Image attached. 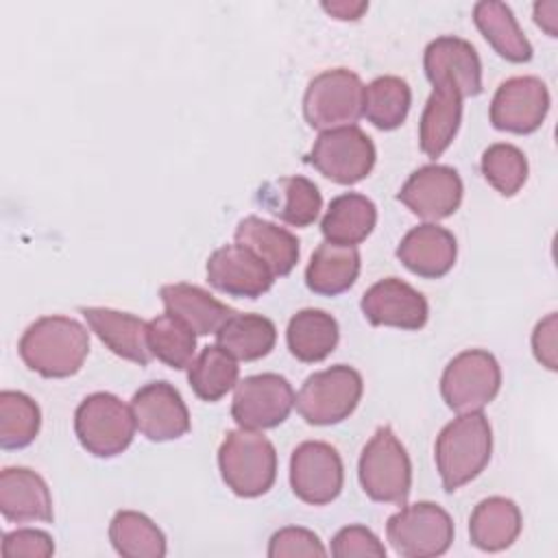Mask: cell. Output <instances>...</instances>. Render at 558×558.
I'll return each mask as SVG.
<instances>
[{
  "instance_id": "1",
  "label": "cell",
  "mask_w": 558,
  "mask_h": 558,
  "mask_svg": "<svg viewBox=\"0 0 558 558\" xmlns=\"http://www.w3.org/2000/svg\"><path fill=\"white\" fill-rule=\"evenodd\" d=\"M17 353L41 377L63 379L81 371L89 353V331L70 316H41L24 329Z\"/></svg>"
},
{
  "instance_id": "41",
  "label": "cell",
  "mask_w": 558,
  "mask_h": 558,
  "mask_svg": "<svg viewBox=\"0 0 558 558\" xmlns=\"http://www.w3.org/2000/svg\"><path fill=\"white\" fill-rule=\"evenodd\" d=\"M534 357L549 371H556V314H547L532 333Z\"/></svg>"
},
{
  "instance_id": "18",
  "label": "cell",
  "mask_w": 558,
  "mask_h": 558,
  "mask_svg": "<svg viewBox=\"0 0 558 558\" xmlns=\"http://www.w3.org/2000/svg\"><path fill=\"white\" fill-rule=\"evenodd\" d=\"M207 281L231 296L257 299L272 288V270L246 246L225 244L207 259Z\"/></svg>"
},
{
  "instance_id": "39",
  "label": "cell",
  "mask_w": 558,
  "mask_h": 558,
  "mask_svg": "<svg viewBox=\"0 0 558 558\" xmlns=\"http://www.w3.org/2000/svg\"><path fill=\"white\" fill-rule=\"evenodd\" d=\"M331 556L336 558H355V556H373L384 558L386 547L364 525H347L338 530V534L331 538Z\"/></svg>"
},
{
  "instance_id": "36",
  "label": "cell",
  "mask_w": 558,
  "mask_h": 558,
  "mask_svg": "<svg viewBox=\"0 0 558 558\" xmlns=\"http://www.w3.org/2000/svg\"><path fill=\"white\" fill-rule=\"evenodd\" d=\"M41 427V412L33 397L20 390L0 392V447L24 449Z\"/></svg>"
},
{
  "instance_id": "34",
  "label": "cell",
  "mask_w": 558,
  "mask_h": 558,
  "mask_svg": "<svg viewBox=\"0 0 558 558\" xmlns=\"http://www.w3.org/2000/svg\"><path fill=\"white\" fill-rule=\"evenodd\" d=\"M410 105L412 92L401 76H377L364 87L362 116L379 131H392L405 122Z\"/></svg>"
},
{
  "instance_id": "38",
  "label": "cell",
  "mask_w": 558,
  "mask_h": 558,
  "mask_svg": "<svg viewBox=\"0 0 558 558\" xmlns=\"http://www.w3.org/2000/svg\"><path fill=\"white\" fill-rule=\"evenodd\" d=\"M268 556L270 558H294V556H327L320 538L307 530L288 525L277 530L268 541Z\"/></svg>"
},
{
  "instance_id": "24",
  "label": "cell",
  "mask_w": 558,
  "mask_h": 558,
  "mask_svg": "<svg viewBox=\"0 0 558 558\" xmlns=\"http://www.w3.org/2000/svg\"><path fill=\"white\" fill-rule=\"evenodd\" d=\"M159 296L166 312L183 320L196 336L216 333L220 325L235 314L233 307L218 301L207 290L185 281L166 283Z\"/></svg>"
},
{
  "instance_id": "14",
  "label": "cell",
  "mask_w": 558,
  "mask_h": 558,
  "mask_svg": "<svg viewBox=\"0 0 558 558\" xmlns=\"http://www.w3.org/2000/svg\"><path fill=\"white\" fill-rule=\"evenodd\" d=\"M549 102V89L538 76H512L490 100V122L497 131L527 135L541 129Z\"/></svg>"
},
{
  "instance_id": "3",
  "label": "cell",
  "mask_w": 558,
  "mask_h": 558,
  "mask_svg": "<svg viewBox=\"0 0 558 558\" xmlns=\"http://www.w3.org/2000/svg\"><path fill=\"white\" fill-rule=\"evenodd\" d=\"M218 469L231 493L253 499L272 488L277 451L259 429H231L218 449Z\"/></svg>"
},
{
  "instance_id": "2",
  "label": "cell",
  "mask_w": 558,
  "mask_h": 558,
  "mask_svg": "<svg viewBox=\"0 0 558 558\" xmlns=\"http://www.w3.org/2000/svg\"><path fill=\"white\" fill-rule=\"evenodd\" d=\"M493 453V429L488 418L477 412H462L449 421L434 445V460L447 493L475 480Z\"/></svg>"
},
{
  "instance_id": "22",
  "label": "cell",
  "mask_w": 558,
  "mask_h": 558,
  "mask_svg": "<svg viewBox=\"0 0 558 558\" xmlns=\"http://www.w3.org/2000/svg\"><path fill=\"white\" fill-rule=\"evenodd\" d=\"M257 203L292 227H310L320 209L323 196L305 177H281L257 190Z\"/></svg>"
},
{
  "instance_id": "20",
  "label": "cell",
  "mask_w": 558,
  "mask_h": 558,
  "mask_svg": "<svg viewBox=\"0 0 558 558\" xmlns=\"http://www.w3.org/2000/svg\"><path fill=\"white\" fill-rule=\"evenodd\" d=\"M0 512L11 523L52 521V495L46 480L26 466H7L0 473Z\"/></svg>"
},
{
  "instance_id": "6",
  "label": "cell",
  "mask_w": 558,
  "mask_h": 558,
  "mask_svg": "<svg viewBox=\"0 0 558 558\" xmlns=\"http://www.w3.org/2000/svg\"><path fill=\"white\" fill-rule=\"evenodd\" d=\"M362 390V375L349 364H336L310 375L296 392L294 405L310 425H336L353 414Z\"/></svg>"
},
{
  "instance_id": "5",
  "label": "cell",
  "mask_w": 558,
  "mask_h": 558,
  "mask_svg": "<svg viewBox=\"0 0 558 558\" xmlns=\"http://www.w3.org/2000/svg\"><path fill=\"white\" fill-rule=\"evenodd\" d=\"M131 405L111 392L87 395L74 412V432L81 447L96 458L122 453L135 434Z\"/></svg>"
},
{
  "instance_id": "26",
  "label": "cell",
  "mask_w": 558,
  "mask_h": 558,
  "mask_svg": "<svg viewBox=\"0 0 558 558\" xmlns=\"http://www.w3.org/2000/svg\"><path fill=\"white\" fill-rule=\"evenodd\" d=\"M360 275V251L355 246H340L323 242L312 253L305 268V286L320 296H338L347 292Z\"/></svg>"
},
{
  "instance_id": "35",
  "label": "cell",
  "mask_w": 558,
  "mask_h": 558,
  "mask_svg": "<svg viewBox=\"0 0 558 558\" xmlns=\"http://www.w3.org/2000/svg\"><path fill=\"white\" fill-rule=\"evenodd\" d=\"M148 349L153 357L174 371H181L194 360L196 333L183 320L166 312L148 320Z\"/></svg>"
},
{
  "instance_id": "37",
  "label": "cell",
  "mask_w": 558,
  "mask_h": 558,
  "mask_svg": "<svg viewBox=\"0 0 558 558\" xmlns=\"http://www.w3.org/2000/svg\"><path fill=\"white\" fill-rule=\"evenodd\" d=\"M484 179L501 194L514 196L527 181V159L521 148L497 142L482 153L480 161Z\"/></svg>"
},
{
  "instance_id": "30",
  "label": "cell",
  "mask_w": 558,
  "mask_h": 558,
  "mask_svg": "<svg viewBox=\"0 0 558 558\" xmlns=\"http://www.w3.org/2000/svg\"><path fill=\"white\" fill-rule=\"evenodd\" d=\"M277 342V327L262 314L235 312L216 331V344L231 357L253 362L266 357Z\"/></svg>"
},
{
  "instance_id": "9",
  "label": "cell",
  "mask_w": 558,
  "mask_h": 558,
  "mask_svg": "<svg viewBox=\"0 0 558 558\" xmlns=\"http://www.w3.org/2000/svg\"><path fill=\"white\" fill-rule=\"evenodd\" d=\"M499 388V362L484 349H466L458 353L449 360L440 377V395L458 414L482 410L497 397Z\"/></svg>"
},
{
  "instance_id": "25",
  "label": "cell",
  "mask_w": 558,
  "mask_h": 558,
  "mask_svg": "<svg viewBox=\"0 0 558 558\" xmlns=\"http://www.w3.org/2000/svg\"><path fill=\"white\" fill-rule=\"evenodd\" d=\"M521 510L508 497L482 499L469 517V538L482 551H504L521 534Z\"/></svg>"
},
{
  "instance_id": "27",
  "label": "cell",
  "mask_w": 558,
  "mask_h": 558,
  "mask_svg": "<svg viewBox=\"0 0 558 558\" xmlns=\"http://www.w3.org/2000/svg\"><path fill=\"white\" fill-rule=\"evenodd\" d=\"M377 222V207L371 198L357 192H347L336 196L323 220L320 231L327 242L340 246H357L364 242Z\"/></svg>"
},
{
  "instance_id": "33",
  "label": "cell",
  "mask_w": 558,
  "mask_h": 558,
  "mask_svg": "<svg viewBox=\"0 0 558 558\" xmlns=\"http://www.w3.org/2000/svg\"><path fill=\"white\" fill-rule=\"evenodd\" d=\"M238 375V360L218 344H207L187 366V381L194 395L209 403L222 399L231 388H235Z\"/></svg>"
},
{
  "instance_id": "4",
  "label": "cell",
  "mask_w": 558,
  "mask_h": 558,
  "mask_svg": "<svg viewBox=\"0 0 558 558\" xmlns=\"http://www.w3.org/2000/svg\"><path fill=\"white\" fill-rule=\"evenodd\" d=\"M357 477L362 490L373 501L405 504L412 486V462L388 425L379 427L364 445L357 462Z\"/></svg>"
},
{
  "instance_id": "19",
  "label": "cell",
  "mask_w": 558,
  "mask_h": 558,
  "mask_svg": "<svg viewBox=\"0 0 558 558\" xmlns=\"http://www.w3.org/2000/svg\"><path fill=\"white\" fill-rule=\"evenodd\" d=\"M399 262L423 279L445 277L458 257V244L449 229L434 222L412 227L397 246Z\"/></svg>"
},
{
  "instance_id": "23",
  "label": "cell",
  "mask_w": 558,
  "mask_h": 558,
  "mask_svg": "<svg viewBox=\"0 0 558 558\" xmlns=\"http://www.w3.org/2000/svg\"><path fill=\"white\" fill-rule=\"evenodd\" d=\"M235 242L251 248L272 270L275 277L290 275L301 253L294 233L259 216H246L238 222Z\"/></svg>"
},
{
  "instance_id": "10",
  "label": "cell",
  "mask_w": 558,
  "mask_h": 558,
  "mask_svg": "<svg viewBox=\"0 0 558 558\" xmlns=\"http://www.w3.org/2000/svg\"><path fill=\"white\" fill-rule=\"evenodd\" d=\"M375 159L377 153L373 140L355 124L320 131L307 155V161L323 177L340 185H353L366 179Z\"/></svg>"
},
{
  "instance_id": "21",
  "label": "cell",
  "mask_w": 558,
  "mask_h": 558,
  "mask_svg": "<svg viewBox=\"0 0 558 558\" xmlns=\"http://www.w3.org/2000/svg\"><path fill=\"white\" fill-rule=\"evenodd\" d=\"M83 318L87 320L89 329L105 342V347L140 366L150 362L148 349V323L135 314L118 312L111 307H81Z\"/></svg>"
},
{
  "instance_id": "16",
  "label": "cell",
  "mask_w": 558,
  "mask_h": 558,
  "mask_svg": "<svg viewBox=\"0 0 558 558\" xmlns=\"http://www.w3.org/2000/svg\"><path fill=\"white\" fill-rule=\"evenodd\" d=\"M131 410L135 425L153 442L181 438L190 432V412L179 390L168 381H150L142 386L133 399Z\"/></svg>"
},
{
  "instance_id": "43",
  "label": "cell",
  "mask_w": 558,
  "mask_h": 558,
  "mask_svg": "<svg viewBox=\"0 0 558 558\" xmlns=\"http://www.w3.org/2000/svg\"><path fill=\"white\" fill-rule=\"evenodd\" d=\"M323 9L336 20H360V15L368 9V2L338 0V2H323Z\"/></svg>"
},
{
  "instance_id": "31",
  "label": "cell",
  "mask_w": 558,
  "mask_h": 558,
  "mask_svg": "<svg viewBox=\"0 0 558 558\" xmlns=\"http://www.w3.org/2000/svg\"><path fill=\"white\" fill-rule=\"evenodd\" d=\"M462 122V96L451 89H432L418 122V144L429 159H438L453 142Z\"/></svg>"
},
{
  "instance_id": "28",
  "label": "cell",
  "mask_w": 558,
  "mask_h": 558,
  "mask_svg": "<svg viewBox=\"0 0 558 558\" xmlns=\"http://www.w3.org/2000/svg\"><path fill=\"white\" fill-rule=\"evenodd\" d=\"M340 340L338 320L325 310L305 307L299 310L286 329V342L290 353L305 364L323 362L333 353Z\"/></svg>"
},
{
  "instance_id": "42",
  "label": "cell",
  "mask_w": 558,
  "mask_h": 558,
  "mask_svg": "<svg viewBox=\"0 0 558 558\" xmlns=\"http://www.w3.org/2000/svg\"><path fill=\"white\" fill-rule=\"evenodd\" d=\"M534 22H536L549 37H556V35H558V28H556V22H558V2H556V0L536 2V4H534Z\"/></svg>"
},
{
  "instance_id": "29",
  "label": "cell",
  "mask_w": 558,
  "mask_h": 558,
  "mask_svg": "<svg viewBox=\"0 0 558 558\" xmlns=\"http://www.w3.org/2000/svg\"><path fill=\"white\" fill-rule=\"evenodd\" d=\"M473 22L484 39L506 61L525 63L532 59V44L523 35L508 4L497 0H482L473 7Z\"/></svg>"
},
{
  "instance_id": "12",
  "label": "cell",
  "mask_w": 558,
  "mask_h": 558,
  "mask_svg": "<svg viewBox=\"0 0 558 558\" xmlns=\"http://www.w3.org/2000/svg\"><path fill=\"white\" fill-rule=\"evenodd\" d=\"M344 484L342 458L329 442L305 440L290 456V486L292 493L310 504H331Z\"/></svg>"
},
{
  "instance_id": "15",
  "label": "cell",
  "mask_w": 558,
  "mask_h": 558,
  "mask_svg": "<svg viewBox=\"0 0 558 558\" xmlns=\"http://www.w3.org/2000/svg\"><path fill=\"white\" fill-rule=\"evenodd\" d=\"M462 194L464 185L453 168L429 163L408 177L397 198L418 218L442 220L458 211Z\"/></svg>"
},
{
  "instance_id": "8",
  "label": "cell",
  "mask_w": 558,
  "mask_h": 558,
  "mask_svg": "<svg viewBox=\"0 0 558 558\" xmlns=\"http://www.w3.org/2000/svg\"><path fill=\"white\" fill-rule=\"evenodd\" d=\"M386 538L403 558L442 556L453 543V521L434 501H416L386 521Z\"/></svg>"
},
{
  "instance_id": "7",
  "label": "cell",
  "mask_w": 558,
  "mask_h": 558,
  "mask_svg": "<svg viewBox=\"0 0 558 558\" xmlns=\"http://www.w3.org/2000/svg\"><path fill=\"white\" fill-rule=\"evenodd\" d=\"M364 83L347 68L316 74L303 96V116L312 129L353 126L364 111Z\"/></svg>"
},
{
  "instance_id": "32",
  "label": "cell",
  "mask_w": 558,
  "mask_h": 558,
  "mask_svg": "<svg viewBox=\"0 0 558 558\" xmlns=\"http://www.w3.org/2000/svg\"><path fill=\"white\" fill-rule=\"evenodd\" d=\"M109 541L124 558H163L166 536L157 523L137 510H118L109 523Z\"/></svg>"
},
{
  "instance_id": "11",
  "label": "cell",
  "mask_w": 558,
  "mask_h": 558,
  "mask_svg": "<svg viewBox=\"0 0 558 558\" xmlns=\"http://www.w3.org/2000/svg\"><path fill=\"white\" fill-rule=\"evenodd\" d=\"M294 390L283 375L259 373L235 384L231 416L246 429H272L281 425L294 408Z\"/></svg>"
},
{
  "instance_id": "17",
  "label": "cell",
  "mask_w": 558,
  "mask_h": 558,
  "mask_svg": "<svg viewBox=\"0 0 558 558\" xmlns=\"http://www.w3.org/2000/svg\"><path fill=\"white\" fill-rule=\"evenodd\" d=\"M362 314L375 327L421 329L427 323V299L397 277H386L373 283L360 301Z\"/></svg>"
},
{
  "instance_id": "13",
  "label": "cell",
  "mask_w": 558,
  "mask_h": 558,
  "mask_svg": "<svg viewBox=\"0 0 558 558\" xmlns=\"http://www.w3.org/2000/svg\"><path fill=\"white\" fill-rule=\"evenodd\" d=\"M423 68L434 89H451L462 98L482 94V61L471 41L442 35L427 44Z\"/></svg>"
},
{
  "instance_id": "40",
  "label": "cell",
  "mask_w": 558,
  "mask_h": 558,
  "mask_svg": "<svg viewBox=\"0 0 558 558\" xmlns=\"http://www.w3.org/2000/svg\"><path fill=\"white\" fill-rule=\"evenodd\" d=\"M54 554V541L44 530L22 527L4 534L2 556L4 558H48Z\"/></svg>"
}]
</instances>
